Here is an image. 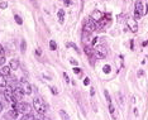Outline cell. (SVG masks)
Instances as JSON below:
<instances>
[{
    "instance_id": "6da1fadb",
    "label": "cell",
    "mask_w": 148,
    "mask_h": 120,
    "mask_svg": "<svg viewBox=\"0 0 148 120\" xmlns=\"http://www.w3.org/2000/svg\"><path fill=\"white\" fill-rule=\"evenodd\" d=\"M33 108H34V110L38 114H45L47 111V105L43 102V100L39 97H36L33 100Z\"/></svg>"
},
{
    "instance_id": "7a4b0ae2",
    "label": "cell",
    "mask_w": 148,
    "mask_h": 120,
    "mask_svg": "<svg viewBox=\"0 0 148 120\" xmlns=\"http://www.w3.org/2000/svg\"><path fill=\"white\" fill-rule=\"evenodd\" d=\"M16 87H18L23 94H27V95H31L32 94V86L29 85L28 81H25V80H22V81H19L18 84H16Z\"/></svg>"
},
{
    "instance_id": "3957f363",
    "label": "cell",
    "mask_w": 148,
    "mask_h": 120,
    "mask_svg": "<svg viewBox=\"0 0 148 120\" xmlns=\"http://www.w3.org/2000/svg\"><path fill=\"white\" fill-rule=\"evenodd\" d=\"M13 105V109H15L16 111L19 112H23V114H29L31 111V106H29L27 102H16V104H12Z\"/></svg>"
},
{
    "instance_id": "277c9868",
    "label": "cell",
    "mask_w": 148,
    "mask_h": 120,
    "mask_svg": "<svg viewBox=\"0 0 148 120\" xmlns=\"http://www.w3.org/2000/svg\"><path fill=\"white\" fill-rule=\"evenodd\" d=\"M84 29L91 32V33L96 31V22L94 20L91 16H89V18H86L85 20H84Z\"/></svg>"
},
{
    "instance_id": "5b68a950",
    "label": "cell",
    "mask_w": 148,
    "mask_h": 120,
    "mask_svg": "<svg viewBox=\"0 0 148 120\" xmlns=\"http://www.w3.org/2000/svg\"><path fill=\"white\" fill-rule=\"evenodd\" d=\"M144 14V9H143V4L140 0H137L136 6H134V19L138 20L139 18H142V15Z\"/></svg>"
},
{
    "instance_id": "8992f818",
    "label": "cell",
    "mask_w": 148,
    "mask_h": 120,
    "mask_svg": "<svg viewBox=\"0 0 148 120\" xmlns=\"http://www.w3.org/2000/svg\"><path fill=\"white\" fill-rule=\"evenodd\" d=\"M94 55H95L96 58H105L106 55H108V51L104 46H97L94 49Z\"/></svg>"
},
{
    "instance_id": "52a82bcc",
    "label": "cell",
    "mask_w": 148,
    "mask_h": 120,
    "mask_svg": "<svg viewBox=\"0 0 148 120\" xmlns=\"http://www.w3.org/2000/svg\"><path fill=\"white\" fill-rule=\"evenodd\" d=\"M127 24L128 27H129V29L132 32L136 33L138 31V24H137V22H136V19H128L127 20Z\"/></svg>"
},
{
    "instance_id": "ba28073f",
    "label": "cell",
    "mask_w": 148,
    "mask_h": 120,
    "mask_svg": "<svg viewBox=\"0 0 148 120\" xmlns=\"http://www.w3.org/2000/svg\"><path fill=\"white\" fill-rule=\"evenodd\" d=\"M91 18L94 19L95 22H99L100 19H103L104 18V14L100 10H94L92 13H91Z\"/></svg>"
},
{
    "instance_id": "9c48e42d",
    "label": "cell",
    "mask_w": 148,
    "mask_h": 120,
    "mask_svg": "<svg viewBox=\"0 0 148 120\" xmlns=\"http://www.w3.org/2000/svg\"><path fill=\"white\" fill-rule=\"evenodd\" d=\"M90 37H91V32L82 29V33H81V41H82L84 43L89 42V41H90Z\"/></svg>"
},
{
    "instance_id": "30bf717a",
    "label": "cell",
    "mask_w": 148,
    "mask_h": 120,
    "mask_svg": "<svg viewBox=\"0 0 148 120\" xmlns=\"http://www.w3.org/2000/svg\"><path fill=\"white\" fill-rule=\"evenodd\" d=\"M18 115H19V111H16L15 109H12V110H9V111L6 112L5 119H6V118H10V119H16V118H18Z\"/></svg>"
},
{
    "instance_id": "8fae6325",
    "label": "cell",
    "mask_w": 148,
    "mask_h": 120,
    "mask_svg": "<svg viewBox=\"0 0 148 120\" xmlns=\"http://www.w3.org/2000/svg\"><path fill=\"white\" fill-rule=\"evenodd\" d=\"M10 66H3L1 70H0V73H1L3 76H9L10 75Z\"/></svg>"
},
{
    "instance_id": "7c38bea8",
    "label": "cell",
    "mask_w": 148,
    "mask_h": 120,
    "mask_svg": "<svg viewBox=\"0 0 148 120\" xmlns=\"http://www.w3.org/2000/svg\"><path fill=\"white\" fill-rule=\"evenodd\" d=\"M9 66H10L12 70H15V71H16V70H18V67H19V59L13 58L12 61H10V65H9Z\"/></svg>"
},
{
    "instance_id": "4fadbf2b",
    "label": "cell",
    "mask_w": 148,
    "mask_h": 120,
    "mask_svg": "<svg viewBox=\"0 0 148 120\" xmlns=\"http://www.w3.org/2000/svg\"><path fill=\"white\" fill-rule=\"evenodd\" d=\"M57 14H58V22L61 23V24H63V22H65V19H63L65 18V10H62L61 9V10H58Z\"/></svg>"
},
{
    "instance_id": "5bb4252c",
    "label": "cell",
    "mask_w": 148,
    "mask_h": 120,
    "mask_svg": "<svg viewBox=\"0 0 148 120\" xmlns=\"http://www.w3.org/2000/svg\"><path fill=\"white\" fill-rule=\"evenodd\" d=\"M6 86H8V84L5 81V76H3L0 73V87H6Z\"/></svg>"
},
{
    "instance_id": "9a60e30c",
    "label": "cell",
    "mask_w": 148,
    "mask_h": 120,
    "mask_svg": "<svg viewBox=\"0 0 148 120\" xmlns=\"http://www.w3.org/2000/svg\"><path fill=\"white\" fill-rule=\"evenodd\" d=\"M84 51H85V53H86L87 56H89V57H92V55H94V51H92V49L89 47V46H86Z\"/></svg>"
},
{
    "instance_id": "2e32d148",
    "label": "cell",
    "mask_w": 148,
    "mask_h": 120,
    "mask_svg": "<svg viewBox=\"0 0 148 120\" xmlns=\"http://www.w3.org/2000/svg\"><path fill=\"white\" fill-rule=\"evenodd\" d=\"M60 115H61V118H62L63 120H70V116L66 114L65 110H61V111H60Z\"/></svg>"
},
{
    "instance_id": "e0dca14e",
    "label": "cell",
    "mask_w": 148,
    "mask_h": 120,
    "mask_svg": "<svg viewBox=\"0 0 148 120\" xmlns=\"http://www.w3.org/2000/svg\"><path fill=\"white\" fill-rule=\"evenodd\" d=\"M22 120H34V116H33L31 112H29V114H25L24 116H23Z\"/></svg>"
},
{
    "instance_id": "ac0fdd59",
    "label": "cell",
    "mask_w": 148,
    "mask_h": 120,
    "mask_svg": "<svg viewBox=\"0 0 148 120\" xmlns=\"http://www.w3.org/2000/svg\"><path fill=\"white\" fill-rule=\"evenodd\" d=\"M49 48H51L52 51H56V49H57V43L55 41H51V42H49Z\"/></svg>"
},
{
    "instance_id": "d6986e66",
    "label": "cell",
    "mask_w": 148,
    "mask_h": 120,
    "mask_svg": "<svg viewBox=\"0 0 148 120\" xmlns=\"http://www.w3.org/2000/svg\"><path fill=\"white\" fill-rule=\"evenodd\" d=\"M14 20H15L16 23H18L19 25H22V24H23V20H22V18H21V16H19L18 14H15V16H14Z\"/></svg>"
},
{
    "instance_id": "ffe728a7",
    "label": "cell",
    "mask_w": 148,
    "mask_h": 120,
    "mask_svg": "<svg viewBox=\"0 0 148 120\" xmlns=\"http://www.w3.org/2000/svg\"><path fill=\"white\" fill-rule=\"evenodd\" d=\"M34 120H45V118H43V114H38V112H37L36 116H34Z\"/></svg>"
},
{
    "instance_id": "44dd1931",
    "label": "cell",
    "mask_w": 148,
    "mask_h": 120,
    "mask_svg": "<svg viewBox=\"0 0 148 120\" xmlns=\"http://www.w3.org/2000/svg\"><path fill=\"white\" fill-rule=\"evenodd\" d=\"M104 94H105V97H106V100H108V102H109V104H112V99H110V95H109V92L106 91H104Z\"/></svg>"
},
{
    "instance_id": "7402d4cb",
    "label": "cell",
    "mask_w": 148,
    "mask_h": 120,
    "mask_svg": "<svg viewBox=\"0 0 148 120\" xmlns=\"http://www.w3.org/2000/svg\"><path fill=\"white\" fill-rule=\"evenodd\" d=\"M25 47H27V43H25V41H22V46H21L22 53H24V52H25Z\"/></svg>"
},
{
    "instance_id": "603a6c76",
    "label": "cell",
    "mask_w": 148,
    "mask_h": 120,
    "mask_svg": "<svg viewBox=\"0 0 148 120\" xmlns=\"http://www.w3.org/2000/svg\"><path fill=\"white\" fill-rule=\"evenodd\" d=\"M66 46H67V47H72V48H75V49H76V51H77V52H79V48H77V46H76V44H73V43H71V42H69V43H67V44H66Z\"/></svg>"
},
{
    "instance_id": "cb8c5ba5",
    "label": "cell",
    "mask_w": 148,
    "mask_h": 120,
    "mask_svg": "<svg viewBox=\"0 0 148 120\" xmlns=\"http://www.w3.org/2000/svg\"><path fill=\"white\" fill-rule=\"evenodd\" d=\"M103 71L105 72V73H109L110 72V66L109 65H105V66H104V68H103Z\"/></svg>"
},
{
    "instance_id": "d4e9b609",
    "label": "cell",
    "mask_w": 148,
    "mask_h": 120,
    "mask_svg": "<svg viewBox=\"0 0 148 120\" xmlns=\"http://www.w3.org/2000/svg\"><path fill=\"white\" fill-rule=\"evenodd\" d=\"M109 111H110V114L114 116V106L112 104H109Z\"/></svg>"
},
{
    "instance_id": "484cf974",
    "label": "cell",
    "mask_w": 148,
    "mask_h": 120,
    "mask_svg": "<svg viewBox=\"0 0 148 120\" xmlns=\"http://www.w3.org/2000/svg\"><path fill=\"white\" fill-rule=\"evenodd\" d=\"M4 63H5V58L3 57V56H0V67H1V66H4Z\"/></svg>"
},
{
    "instance_id": "4316f807",
    "label": "cell",
    "mask_w": 148,
    "mask_h": 120,
    "mask_svg": "<svg viewBox=\"0 0 148 120\" xmlns=\"http://www.w3.org/2000/svg\"><path fill=\"white\" fill-rule=\"evenodd\" d=\"M49 89L52 90V94H53V95H57V94H58V91H57V89H56V87H53V86H51Z\"/></svg>"
},
{
    "instance_id": "83f0119b",
    "label": "cell",
    "mask_w": 148,
    "mask_h": 120,
    "mask_svg": "<svg viewBox=\"0 0 148 120\" xmlns=\"http://www.w3.org/2000/svg\"><path fill=\"white\" fill-rule=\"evenodd\" d=\"M73 72H75L76 75H81V70H80V68H77V67L73 68Z\"/></svg>"
},
{
    "instance_id": "f1b7e54d",
    "label": "cell",
    "mask_w": 148,
    "mask_h": 120,
    "mask_svg": "<svg viewBox=\"0 0 148 120\" xmlns=\"http://www.w3.org/2000/svg\"><path fill=\"white\" fill-rule=\"evenodd\" d=\"M6 6H8V4H6V3H5V1H3V3H1V4H0V8H1V9H5V8H6Z\"/></svg>"
},
{
    "instance_id": "f546056e",
    "label": "cell",
    "mask_w": 148,
    "mask_h": 120,
    "mask_svg": "<svg viewBox=\"0 0 148 120\" xmlns=\"http://www.w3.org/2000/svg\"><path fill=\"white\" fill-rule=\"evenodd\" d=\"M63 77H65V80H66L67 84H69V82H70V78H69V76H67V73H66V72L63 73Z\"/></svg>"
},
{
    "instance_id": "4dcf8cb0",
    "label": "cell",
    "mask_w": 148,
    "mask_h": 120,
    "mask_svg": "<svg viewBox=\"0 0 148 120\" xmlns=\"http://www.w3.org/2000/svg\"><path fill=\"white\" fill-rule=\"evenodd\" d=\"M84 85H90V80H89V77H86L85 80H84Z\"/></svg>"
},
{
    "instance_id": "1f68e13d",
    "label": "cell",
    "mask_w": 148,
    "mask_h": 120,
    "mask_svg": "<svg viewBox=\"0 0 148 120\" xmlns=\"http://www.w3.org/2000/svg\"><path fill=\"white\" fill-rule=\"evenodd\" d=\"M0 56H3V57H4V48H3L1 46H0Z\"/></svg>"
},
{
    "instance_id": "d6a6232c",
    "label": "cell",
    "mask_w": 148,
    "mask_h": 120,
    "mask_svg": "<svg viewBox=\"0 0 148 120\" xmlns=\"http://www.w3.org/2000/svg\"><path fill=\"white\" fill-rule=\"evenodd\" d=\"M36 53H37V55H38V56H41V55H42L41 48H37V49H36Z\"/></svg>"
},
{
    "instance_id": "836d02e7",
    "label": "cell",
    "mask_w": 148,
    "mask_h": 120,
    "mask_svg": "<svg viewBox=\"0 0 148 120\" xmlns=\"http://www.w3.org/2000/svg\"><path fill=\"white\" fill-rule=\"evenodd\" d=\"M70 62H71L73 66H76V65H77V61H75V59H70Z\"/></svg>"
},
{
    "instance_id": "e575fe53",
    "label": "cell",
    "mask_w": 148,
    "mask_h": 120,
    "mask_svg": "<svg viewBox=\"0 0 148 120\" xmlns=\"http://www.w3.org/2000/svg\"><path fill=\"white\" fill-rule=\"evenodd\" d=\"M97 41H99V39H97V38H94V41H92V44H94V46H95V44H96V43H97Z\"/></svg>"
},
{
    "instance_id": "d590c367",
    "label": "cell",
    "mask_w": 148,
    "mask_h": 120,
    "mask_svg": "<svg viewBox=\"0 0 148 120\" xmlns=\"http://www.w3.org/2000/svg\"><path fill=\"white\" fill-rule=\"evenodd\" d=\"M143 75V71H142V70H139V72H138V76H139V77H140V76H142Z\"/></svg>"
},
{
    "instance_id": "8d00e7d4",
    "label": "cell",
    "mask_w": 148,
    "mask_h": 120,
    "mask_svg": "<svg viewBox=\"0 0 148 120\" xmlns=\"http://www.w3.org/2000/svg\"><path fill=\"white\" fill-rule=\"evenodd\" d=\"M65 4L66 5H70V4H71V1H70V0H65Z\"/></svg>"
},
{
    "instance_id": "74e56055",
    "label": "cell",
    "mask_w": 148,
    "mask_h": 120,
    "mask_svg": "<svg viewBox=\"0 0 148 120\" xmlns=\"http://www.w3.org/2000/svg\"><path fill=\"white\" fill-rule=\"evenodd\" d=\"M90 94H91V95H94V94H95V90H94V89H91V90H90Z\"/></svg>"
},
{
    "instance_id": "f35d334b",
    "label": "cell",
    "mask_w": 148,
    "mask_h": 120,
    "mask_svg": "<svg viewBox=\"0 0 148 120\" xmlns=\"http://www.w3.org/2000/svg\"><path fill=\"white\" fill-rule=\"evenodd\" d=\"M1 110H3V105H1V102H0V112H1Z\"/></svg>"
}]
</instances>
